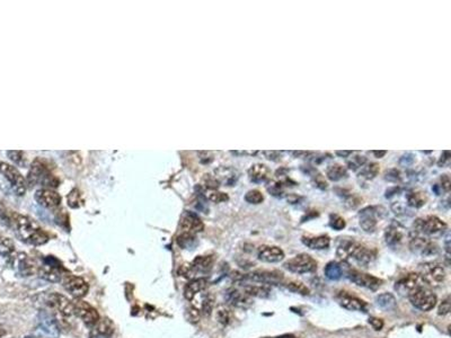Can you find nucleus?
Returning <instances> with one entry per match:
<instances>
[{"instance_id": "f257e3e1", "label": "nucleus", "mask_w": 451, "mask_h": 338, "mask_svg": "<svg viewBox=\"0 0 451 338\" xmlns=\"http://www.w3.org/2000/svg\"><path fill=\"white\" fill-rule=\"evenodd\" d=\"M12 224L15 226L19 237L26 243L34 246H41L47 243L48 236L27 216L12 213Z\"/></svg>"}, {"instance_id": "f03ea898", "label": "nucleus", "mask_w": 451, "mask_h": 338, "mask_svg": "<svg viewBox=\"0 0 451 338\" xmlns=\"http://www.w3.org/2000/svg\"><path fill=\"white\" fill-rule=\"evenodd\" d=\"M337 256L342 259L351 258L356 260L359 265H362V266L369 265L373 258H375V255L366 246L350 240L344 241V243L338 246Z\"/></svg>"}, {"instance_id": "7ed1b4c3", "label": "nucleus", "mask_w": 451, "mask_h": 338, "mask_svg": "<svg viewBox=\"0 0 451 338\" xmlns=\"http://www.w3.org/2000/svg\"><path fill=\"white\" fill-rule=\"evenodd\" d=\"M38 183L45 186H58V181L51 175L46 161L40 158L34 160L27 176V184L31 187Z\"/></svg>"}, {"instance_id": "20e7f679", "label": "nucleus", "mask_w": 451, "mask_h": 338, "mask_svg": "<svg viewBox=\"0 0 451 338\" xmlns=\"http://www.w3.org/2000/svg\"><path fill=\"white\" fill-rule=\"evenodd\" d=\"M44 303L48 309V311L52 312L55 316L61 317H71L75 315V307L69 299L59 293H50L44 298Z\"/></svg>"}, {"instance_id": "39448f33", "label": "nucleus", "mask_w": 451, "mask_h": 338, "mask_svg": "<svg viewBox=\"0 0 451 338\" xmlns=\"http://www.w3.org/2000/svg\"><path fill=\"white\" fill-rule=\"evenodd\" d=\"M407 297L416 309L424 312L432 310L436 304V296L425 286L414 290Z\"/></svg>"}, {"instance_id": "423d86ee", "label": "nucleus", "mask_w": 451, "mask_h": 338, "mask_svg": "<svg viewBox=\"0 0 451 338\" xmlns=\"http://www.w3.org/2000/svg\"><path fill=\"white\" fill-rule=\"evenodd\" d=\"M419 274L423 278L425 284H429L431 287L440 286L445 278V270L443 266L435 262L422 264Z\"/></svg>"}, {"instance_id": "0eeeda50", "label": "nucleus", "mask_w": 451, "mask_h": 338, "mask_svg": "<svg viewBox=\"0 0 451 338\" xmlns=\"http://www.w3.org/2000/svg\"><path fill=\"white\" fill-rule=\"evenodd\" d=\"M284 267L294 274L313 273L317 269V263L312 256L307 254H299L289 259L284 264Z\"/></svg>"}, {"instance_id": "6e6552de", "label": "nucleus", "mask_w": 451, "mask_h": 338, "mask_svg": "<svg viewBox=\"0 0 451 338\" xmlns=\"http://www.w3.org/2000/svg\"><path fill=\"white\" fill-rule=\"evenodd\" d=\"M65 273L66 270L61 266L59 260L56 259L55 257H51V256L44 259V264H43V266H41L40 269H38L40 276L43 279H45V281L52 283H58L62 281V278L65 276Z\"/></svg>"}, {"instance_id": "1a4fd4ad", "label": "nucleus", "mask_w": 451, "mask_h": 338, "mask_svg": "<svg viewBox=\"0 0 451 338\" xmlns=\"http://www.w3.org/2000/svg\"><path fill=\"white\" fill-rule=\"evenodd\" d=\"M0 173L11 183V186L13 187V191L16 193V195L22 196L25 194L26 182L22 176V174L15 167L6 162H0Z\"/></svg>"}, {"instance_id": "9d476101", "label": "nucleus", "mask_w": 451, "mask_h": 338, "mask_svg": "<svg viewBox=\"0 0 451 338\" xmlns=\"http://www.w3.org/2000/svg\"><path fill=\"white\" fill-rule=\"evenodd\" d=\"M447 228V224L438 216H426L425 219H418L414 222V229L418 234L435 236L442 234Z\"/></svg>"}, {"instance_id": "9b49d317", "label": "nucleus", "mask_w": 451, "mask_h": 338, "mask_svg": "<svg viewBox=\"0 0 451 338\" xmlns=\"http://www.w3.org/2000/svg\"><path fill=\"white\" fill-rule=\"evenodd\" d=\"M385 212V209L379 206H368L366 209L361 210L360 213H359V220H360L361 228L366 233H373L377 228L378 219L384 216L386 214Z\"/></svg>"}, {"instance_id": "f8f14e48", "label": "nucleus", "mask_w": 451, "mask_h": 338, "mask_svg": "<svg viewBox=\"0 0 451 338\" xmlns=\"http://www.w3.org/2000/svg\"><path fill=\"white\" fill-rule=\"evenodd\" d=\"M38 326L37 329L42 335L48 338H58L60 334V328L58 326L57 320L52 313L46 310H42L38 313Z\"/></svg>"}, {"instance_id": "ddd939ff", "label": "nucleus", "mask_w": 451, "mask_h": 338, "mask_svg": "<svg viewBox=\"0 0 451 338\" xmlns=\"http://www.w3.org/2000/svg\"><path fill=\"white\" fill-rule=\"evenodd\" d=\"M74 307H75V315L77 317H79L86 326L95 327L97 325V322L99 321L101 318L98 312H97L94 307H91L90 304L87 303L86 301L81 300L77 301L74 303Z\"/></svg>"}, {"instance_id": "4468645a", "label": "nucleus", "mask_w": 451, "mask_h": 338, "mask_svg": "<svg viewBox=\"0 0 451 338\" xmlns=\"http://www.w3.org/2000/svg\"><path fill=\"white\" fill-rule=\"evenodd\" d=\"M347 277L351 282L355 283L356 286L365 288L368 290H371V291H376V290L379 289L381 287V283H382L380 278L373 276V275L359 272V270H355V269L348 272Z\"/></svg>"}, {"instance_id": "2eb2a0df", "label": "nucleus", "mask_w": 451, "mask_h": 338, "mask_svg": "<svg viewBox=\"0 0 451 338\" xmlns=\"http://www.w3.org/2000/svg\"><path fill=\"white\" fill-rule=\"evenodd\" d=\"M179 228L185 234L196 235L205 229V224H203L201 219L195 213L186 211L182 215L181 222H179Z\"/></svg>"}, {"instance_id": "dca6fc26", "label": "nucleus", "mask_w": 451, "mask_h": 338, "mask_svg": "<svg viewBox=\"0 0 451 338\" xmlns=\"http://www.w3.org/2000/svg\"><path fill=\"white\" fill-rule=\"evenodd\" d=\"M423 286H425V282L423 281V278L421 277L420 274L410 273L407 274L405 277L399 279V281L396 283L395 288L399 293L409 296V294L411 292H413L414 290Z\"/></svg>"}, {"instance_id": "f3484780", "label": "nucleus", "mask_w": 451, "mask_h": 338, "mask_svg": "<svg viewBox=\"0 0 451 338\" xmlns=\"http://www.w3.org/2000/svg\"><path fill=\"white\" fill-rule=\"evenodd\" d=\"M242 279H248V281L262 284H278L283 279V274L275 272V270H272V272H270V270H256V272L242 276Z\"/></svg>"}, {"instance_id": "a211bd4d", "label": "nucleus", "mask_w": 451, "mask_h": 338, "mask_svg": "<svg viewBox=\"0 0 451 338\" xmlns=\"http://www.w3.org/2000/svg\"><path fill=\"white\" fill-rule=\"evenodd\" d=\"M411 250L414 253H418L422 256H431L438 253V246L433 244L429 239L423 238L421 236H415L410 241Z\"/></svg>"}, {"instance_id": "6ab92c4d", "label": "nucleus", "mask_w": 451, "mask_h": 338, "mask_svg": "<svg viewBox=\"0 0 451 338\" xmlns=\"http://www.w3.org/2000/svg\"><path fill=\"white\" fill-rule=\"evenodd\" d=\"M65 288L72 297L77 299L84 298L88 293L89 287L84 278L78 276H69L65 282Z\"/></svg>"}, {"instance_id": "aec40b11", "label": "nucleus", "mask_w": 451, "mask_h": 338, "mask_svg": "<svg viewBox=\"0 0 451 338\" xmlns=\"http://www.w3.org/2000/svg\"><path fill=\"white\" fill-rule=\"evenodd\" d=\"M258 257L265 263H279L284 258L283 250L276 246H261Z\"/></svg>"}, {"instance_id": "412c9836", "label": "nucleus", "mask_w": 451, "mask_h": 338, "mask_svg": "<svg viewBox=\"0 0 451 338\" xmlns=\"http://www.w3.org/2000/svg\"><path fill=\"white\" fill-rule=\"evenodd\" d=\"M35 200L40 203L42 206L47 207V209H53V207L60 205L61 196L55 191L43 188V190H38L35 193Z\"/></svg>"}, {"instance_id": "4be33fe9", "label": "nucleus", "mask_w": 451, "mask_h": 338, "mask_svg": "<svg viewBox=\"0 0 451 338\" xmlns=\"http://www.w3.org/2000/svg\"><path fill=\"white\" fill-rule=\"evenodd\" d=\"M215 178L219 184L232 186L239 178V173L231 167H219L215 171Z\"/></svg>"}, {"instance_id": "5701e85b", "label": "nucleus", "mask_w": 451, "mask_h": 338, "mask_svg": "<svg viewBox=\"0 0 451 338\" xmlns=\"http://www.w3.org/2000/svg\"><path fill=\"white\" fill-rule=\"evenodd\" d=\"M226 300L228 303H230L231 306L236 308H248L252 304L250 297L247 296L244 291H239L237 289H230L229 291L226 293Z\"/></svg>"}, {"instance_id": "b1692460", "label": "nucleus", "mask_w": 451, "mask_h": 338, "mask_svg": "<svg viewBox=\"0 0 451 338\" xmlns=\"http://www.w3.org/2000/svg\"><path fill=\"white\" fill-rule=\"evenodd\" d=\"M404 236L405 233L403 227H400L399 224L396 223H391L388 227L385 233L386 244L388 246H390V247H396V246H398L402 241H403Z\"/></svg>"}, {"instance_id": "393cba45", "label": "nucleus", "mask_w": 451, "mask_h": 338, "mask_svg": "<svg viewBox=\"0 0 451 338\" xmlns=\"http://www.w3.org/2000/svg\"><path fill=\"white\" fill-rule=\"evenodd\" d=\"M338 302L344 309L350 311H363L367 307L365 301L350 294H339Z\"/></svg>"}, {"instance_id": "a878e982", "label": "nucleus", "mask_w": 451, "mask_h": 338, "mask_svg": "<svg viewBox=\"0 0 451 338\" xmlns=\"http://www.w3.org/2000/svg\"><path fill=\"white\" fill-rule=\"evenodd\" d=\"M207 287H208L207 278L201 277L193 279V281H191L185 287V290H184V297H185L187 300H193L194 297H195L197 293L202 292Z\"/></svg>"}, {"instance_id": "bb28decb", "label": "nucleus", "mask_w": 451, "mask_h": 338, "mask_svg": "<svg viewBox=\"0 0 451 338\" xmlns=\"http://www.w3.org/2000/svg\"><path fill=\"white\" fill-rule=\"evenodd\" d=\"M303 243L310 249H326L329 247L331 239L328 236H317V237H303Z\"/></svg>"}, {"instance_id": "cd10ccee", "label": "nucleus", "mask_w": 451, "mask_h": 338, "mask_svg": "<svg viewBox=\"0 0 451 338\" xmlns=\"http://www.w3.org/2000/svg\"><path fill=\"white\" fill-rule=\"evenodd\" d=\"M270 175V169L265 165H262V163H256V165L252 166L248 171L249 180L254 183H262L268 181Z\"/></svg>"}, {"instance_id": "c85d7f7f", "label": "nucleus", "mask_w": 451, "mask_h": 338, "mask_svg": "<svg viewBox=\"0 0 451 338\" xmlns=\"http://www.w3.org/2000/svg\"><path fill=\"white\" fill-rule=\"evenodd\" d=\"M213 265L212 256H197L191 264V267L194 274L196 273H207L209 272Z\"/></svg>"}, {"instance_id": "c756f323", "label": "nucleus", "mask_w": 451, "mask_h": 338, "mask_svg": "<svg viewBox=\"0 0 451 338\" xmlns=\"http://www.w3.org/2000/svg\"><path fill=\"white\" fill-rule=\"evenodd\" d=\"M114 332V325L113 322L111 321L110 319H99V321L97 322V325L95 326V330L94 334L97 337L101 338H110L111 336L113 335Z\"/></svg>"}, {"instance_id": "7c9ffc66", "label": "nucleus", "mask_w": 451, "mask_h": 338, "mask_svg": "<svg viewBox=\"0 0 451 338\" xmlns=\"http://www.w3.org/2000/svg\"><path fill=\"white\" fill-rule=\"evenodd\" d=\"M406 200H407V203H409L410 206L419 209V207L423 206L425 204L426 195L424 192L419 191V190H413V191H410L409 193H407Z\"/></svg>"}, {"instance_id": "2f4dec72", "label": "nucleus", "mask_w": 451, "mask_h": 338, "mask_svg": "<svg viewBox=\"0 0 451 338\" xmlns=\"http://www.w3.org/2000/svg\"><path fill=\"white\" fill-rule=\"evenodd\" d=\"M295 183L292 182L289 178H284V180L281 181H276V182H272L271 184L268 186V191L271 193V194L274 196H281L283 193V188L287 186H294Z\"/></svg>"}, {"instance_id": "473e14b6", "label": "nucleus", "mask_w": 451, "mask_h": 338, "mask_svg": "<svg viewBox=\"0 0 451 338\" xmlns=\"http://www.w3.org/2000/svg\"><path fill=\"white\" fill-rule=\"evenodd\" d=\"M324 273H325V276H326L328 279H331V281H337V279L342 277L343 269H342L341 265H339L338 263L331 262V263H328L326 266H325Z\"/></svg>"}, {"instance_id": "72a5a7b5", "label": "nucleus", "mask_w": 451, "mask_h": 338, "mask_svg": "<svg viewBox=\"0 0 451 338\" xmlns=\"http://www.w3.org/2000/svg\"><path fill=\"white\" fill-rule=\"evenodd\" d=\"M244 292L249 297H256V298H269L271 294V290L266 287L262 286H244Z\"/></svg>"}, {"instance_id": "f704fd0d", "label": "nucleus", "mask_w": 451, "mask_h": 338, "mask_svg": "<svg viewBox=\"0 0 451 338\" xmlns=\"http://www.w3.org/2000/svg\"><path fill=\"white\" fill-rule=\"evenodd\" d=\"M176 243L182 249H193L196 247L197 239H196L195 235L183 233L182 235H179L177 237Z\"/></svg>"}, {"instance_id": "c9c22d12", "label": "nucleus", "mask_w": 451, "mask_h": 338, "mask_svg": "<svg viewBox=\"0 0 451 338\" xmlns=\"http://www.w3.org/2000/svg\"><path fill=\"white\" fill-rule=\"evenodd\" d=\"M377 304L384 310H391L396 307V299L391 293H381L376 299Z\"/></svg>"}, {"instance_id": "e433bc0d", "label": "nucleus", "mask_w": 451, "mask_h": 338, "mask_svg": "<svg viewBox=\"0 0 451 338\" xmlns=\"http://www.w3.org/2000/svg\"><path fill=\"white\" fill-rule=\"evenodd\" d=\"M326 174H327V177L329 178V180L333 182L341 181L342 178L346 177V175H347L346 169L341 165H333L331 167H328Z\"/></svg>"}, {"instance_id": "4c0bfd02", "label": "nucleus", "mask_w": 451, "mask_h": 338, "mask_svg": "<svg viewBox=\"0 0 451 338\" xmlns=\"http://www.w3.org/2000/svg\"><path fill=\"white\" fill-rule=\"evenodd\" d=\"M18 268L23 276H30L34 272V265L25 255H22L21 258H19Z\"/></svg>"}, {"instance_id": "58836bf2", "label": "nucleus", "mask_w": 451, "mask_h": 338, "mask_svg": "<svg viewBox=\"0 0 451 338\" xmlns=\"http://www.w3.org/2000/svg\"><path fill=\"white\" fill-rule=\"evenodd\" d=\"M379 171H380V168H379V165H378V163L370 162L361 169L360 177L365 178V180H372V178H375L378 175Z\"/></svg>"}, {"instance_id": "ea45409f", "label": "nucleus", "mask_w": 451, "mask_h": 338, "mask_svg": "<svg viewBox=\"0 0 451 338\" xmlns=\"http://www.w3.org/2000/svg\"><path fill=\"white\" fill-rule=\"evenodd\" d=\"M15 249V245H14L13 240L6 238V237H0V255L8 257L11 256Z\"/></svg>"}, {"instance_id": "a19ab883", "label": "nucleus", "mask_w": 451, "mask_h": 338, "mask_svg": "<svg viewBox=\"0 0 451 338\" xmlns=\"http://www.w3.org/2000/svg\"><path fill=\"white\" fill-rule=\"evenodd\" d=\"M285 288H287L289 291L302 294V296H309V293H310L309 289L302 282H297V281L289 282L285 284Z\"/></svg>"}, {"instance_id": "79ce46f5", "label": "nucleus", "mask_w": 451, "mask_h": 338, "mask_svg": "<svg viewBox=\"0 0 451 338\" xmlns=\"http://www.w3.org/2000/svg\"><path fill=\"white\" fill-rule=\"evenodd\" d=\"M245 200L250 203V204H260V203L263 202L264 196L260 191L252 190L249 192H247V194L245 195Z\"/></svg>"}, {"instance_id": "37998d69", "label": "nucleus", "mask_w": 451, "mask_h": 338, "mask_svg": "<svg viewBox=\"0 0 451 338\" xmlns=\"http://www.w3.org/2000/svg\"><path fill=\"white\" fill-rule=\"evenodd\" d=\"M329 226L335 230H342L345 228V221L337 214H331V216H329Z\"/></svg>"}, {"instance_id": "c03bdc74", "label": "nucleus", "mask_w": 451, "mask_h": 338, "mask_svg": "<svg viewBox=\"0 0 451 338\" xmlns=\"http://www.w3.org/2000/svg\"><path fill=\"white\" fill-rule=\"evenodd\" d=\"M366 161H367L366 157L359 156V154H358V156H355V157L351 158L350 160L347 161V166H348V168L352 169V171H357V169L363 167V165H365Z\"/></svg>"}, {"instance_id": "a18cd8bd", "label": "nucleus", "mask_w": 451, "mask_h": 338, "mask_svg": "<svg viewBox=\"0 0 451 338\" xmlns=\"http://www.w3.org/2000/svg\"><path fill=\"white\" fill-rule=\"evenodd\" d=\"M207 197L211 202H215V203H221V202L228 201V195L225 194V193L212 191V190L207 193Z\"/></svg>"}, {"instance_id": "49530a36", "label": "nucleus", "mask_w": 451, "mask_h": 338, "mask_svg": "<svg viewBox=\"0 0 451 338\" xmlns=\"http://www.w3.org/2000/svg\"><path fill=\"white\" fill-rule=\"evenodd\" d=\"M213 304H215V299H213L211 296H207L205 299H203V302H202V313L203 315H206V316L210 315V313L212 312Z\"/></svg>"}, {"instance_id": "de8ad7c7", "label": "nucleus", "mask_w": 451, "mask_h": 338, "mask_svg": "<svg viewBox=\"0 0 451 338\" xmlns=\"http://www.w3.org/2000/svg\"><path fill=\"white\" fill-rule=\"evenodd\" d=\"M80 194L78 190H74L71 191V193L68 195V204H69L71 207H78L80 204Z\"/></svg>"}, {"instance_id": "09e8293b", "label": "nucleus", "mask_w": 451, "mask_h": 338, "mask_svg": "<svg viewBox=\"0 0 451 338\" xmlns=\"http://www.w3.org/2000/svg\"><path fill=\"white\" fill-rule=\"evenodd\" d=\"M217 319L221 323V325H225V326L228 325V323H229V320H230L229 311H228L227 309H220V310L217 312Z\"/></svg>"}, {"instance_id": "8fccbe9b", "label": "nucleus", "mask_w": 451, "mask_h": 338, "mask_svg": "<svg viewBox=\"0 0 451 338\" xmlns=\"http://www.w3.org/2000/svg\"><path fill=\"white\" fill-rule=\"evenodd\" d=\"M7 154H8L9 159H11V160L15 163H17V165H21V163H23V151L13 150V151H8Z\"/></svg>"}, {"instance_id": "3c124183", "label": "nucleus", "mask_w": 451, "mask_h": 338, "mask_svg": "<svg viewBox=\"0 0 451 338\" xmlns=\"http://www.w3.org/2000/svg\"><path fill=\"white\" fill-rule=\"evenodd\" d=\"M385 178H386L387 181H389V182H395V183L400 182V181H402L400 173H399L398 171H397V169H391V171L387 172V173H386V175H385Z\"/></svg>"}, {"instance_id": "603ef678", "label": "nucleus", "mask_w": 451, "mask_h": 338, "mask_svg": "<svg viewBox=\"0 0 451 338\" xmlns=\"http://www.w3.org/2000/svg\"><path fill=\"white\" fill-rule=\"evenodd\" d=\"M188 319L192 322H197L200 320V311H198L196 308L191 307L188 309Z\"/></svg>"}, {"instance_id": "864d4df0", "label": "nucleus", "mask_w": 451, "mask_h": 338, "mask_svg": "<svg viewBox=\"0 0 451 338\" xmlns=\"http://www.w3.org/2000/svg\"><path fill=\"white\" fill-rule=\"evenodd\" d=\"M360 202H361V200L359 199L358 196H355V195H350L346 199V201H345V205L347 206V207H351V209H355V207H357L359 204H360Z\"/></svg>"}, {"instance_id": "5fc2aeb1", "label": "nucleus", "mask_w": 451, "mask_h": 338, "mask_svg": "<svg viewBox=\"0 0 451 338\" xmlns=\"http://www.w3.org/2000/svg\"><path fill=\"white\" fill-rule=\"evenodd\" d=\"M369 323L375 330H381L382 327H384V321L379 319V318H375V317L369 318Z\"/></svg>"}, {"instance_id": "6e6d98bb", "label": "nucleus", "mask_w": 451, "mask_h": 338, "mask_svg": "<svg viewBox=\"0 0 451 338\" xmlns=\"http://www.w3.org/2000/svg\"><path fill=\"white\" fill-rule=\"evenodd\" d=\"M449 311H450V302H449V299H445V300L442 301V303L440 304L439 315H442V316L448 315Z\"/></svg>"}, {"instance_id": "4d7b16f0", "label": "nucleus", "mask_w": 451, "mask_h": 338, "mask_svg": "<svg viewBox=\"0 0 451 338\" xmlns=\"http://www.w3.org/2000/svg\"><path fill=\"white\" fill-rule=\"evenodd\" d=\"M439 187H441V190L444 192H449L450 190V180L448 175H443L441 177V185H439Z\"/></svg>"}, {"instance_id": "13d9d810", "label": "nucleus", "mask_w": 451, "mask_h": 338, "mask_svg": "<svg viewBox=\"0 0 451 338\" xmlns=\"http://www.w3.org/2000/svg\"><path fill=\"white\" fill-rule=\"evenodd\" d=\"M198 154H200V160L203 163H209L210 161H212L213 156H212L211 152H209V151H201V152H198Z\"/></svg>"}, {"instance_id": "bf43d9fd", "label": "nucleus", "mask_w": 451, "mask_h": 338, "mask_svg": "<svg viewBox=\"0 0 451 338\" xmlns=\"http://www.w3.org/2000/svg\"><path fill=\"white\" fill-rule=\"evenodd\" d=\"M265 157L270 159V160H278L280 158V152L279 151H264Z\"/></svg>"}, {"instance_id": "052dcab7", "label": "nucleus", "mask_w": 451, "mask_h": 338, "mask_svg": "<svg viewBox=\"0 0 451 338\" xmlns=\"http://www.w3.org/2000/svg\"><path fill=\"white\" fill-rule=\"evenodd\" d=\"M445 163H449V151H444L442 156H441V160L439 161V166H444Z\"/></svg>"}, {"instance_id": "680f3d73", "label": "nucleus", "mask_w": 451, "mask_h": 338, "mask_svg": "<svg viewBox=\"0 0 451 338\" xmlns=\"http://www.w3.org/2000/svg\"><path fill=\"white\" fill-rule=\"evenodd\" d=\"M352 151H336V154L339 157H347L348 154H351Z\"/></svg>"}, {"instance_id": "e2e57ef3", "label": "nucleus", "mask_w": 451, "mask_h": 338, "mask_svg": "<svg viewBox=\"0 0 451 338\" xmlns=\"http://www.w3.org/2000/svg\"><path fill=\"white\" fill-rule=\"evenodd\" d=\"M373 154H375L377 158H381V157L385 156L386 151H373Z\"/></svg>"}, {"instance_id": "0e129e2a", "label": "nucleus", "mask_w": 451, "mask_h": 338, "mask_svg": "<svg viewBox=\"0 0 451 338\" xmlns=\"http://www.w3.org/2000/svg\"><path fill=\"white\" fill-rule=\"evenodd\" d=\"M275 338H295V337L291 336V335H284V336H281V337H275Z\"/></svg>"}, {"instance_id": "69168bd1", "label": "nucleus", "mask_w": 451, "mask_h": 338, "mask_svg": "<svg viewBox=\"0 0 451 338\" xmlns=\"http://www.w3.org/2000/svg\"><path fill=\"white\" fill-rule=\"evenodd\" d=\"M5 334H6V331H5L3 328H0V338H2Z\"/></svg>"}]
</instances>
